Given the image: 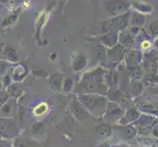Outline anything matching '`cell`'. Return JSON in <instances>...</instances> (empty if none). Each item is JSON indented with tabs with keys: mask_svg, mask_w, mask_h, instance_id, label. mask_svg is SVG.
I'll return each instance as SVG.
<instances>
[{
	"mask_svg": "<svg viewBox=\"0 0 158 147\" xmlns=\"http://www.w3.org/2000/svg\"><path fill=\"white\" fill-rule=\"evenodd\" d=\"M47 109H48L47 105L44 104V103H42V104H40V106H37L35 108V115H36V116H41V115H43V114H45L47 112Z\"/></svg>",
	"mask_w": 158,
	"mask_h": 147,
	"instance_id": "obj_1",
	"label": "cell"
}]
</instances>
